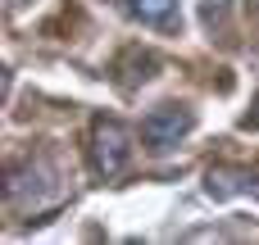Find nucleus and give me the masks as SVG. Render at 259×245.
<instances>
[{
	"label": "nucleus",
	"instance_id": "f257e3e1",
	"mask_svg": "<svg viewBox=\"0 0 259 245\" xmlns=\"http://www.w3.org/2000/svg\"><path fill=\"white\" fill-rule=\"evenodd\" d=\"M127 127L118 118H96L91 127V168L100 177H118L127 168Z\"/></svg>",
	"mask_w": 259,
	"mask_h": 245
},
{
	"label": "nucleus",
	"instance_id": "f03ea898",
	"mask_svg": "<svg viewBox=\"0 0 259 245\" xmlns=\"http://www.w3.org/2000/svg\"><path fill=\"white\" fill-rule=\"evenodd\" d=\"M191 127H196V114L187 105H159V109H150L141 118V141L150 150H173Z\"/></svg>",
	"mask_w": 259,
	"mask_h": 245
},
{
	"label": "nucleus",
	"instance_id": "7ed1b4c3",
	"mask_svg": "<svg viewBox=\"0 0 259 245\" xmlns=\"http://www.w3.org/2000/svg\"><path fill=\"white\" fill-rule=\"evenodd\" d=\"M205 191L214 200H228V195H255L259 200V173L255 168H209Z\"/></svg>",
	"mask_w": 259,
	"mask_h": 245
},
{
	"label": "nucleus",
	"instance_id": "20e7f679",
	"mask_svg": "<svg viewBox=\"0 0 259 245\" xmlns=\"http://www.w3.org/2000/svg\"><path fill=\"white\" fill-rule=\"evenodd\" d=\"M127 14L150 27H178V0H127Z\"/></svg>",
	"mask_w": 259,
	"mask_h": 245
},
{
	"label": "nucleus",
	"instance_id": "39448f33",
	"mask_svg": "<svg viewBox=\"0 0 259 245\" xmlns=\"http://www.w3.org/2000/svg\"><path fill=\"white\" fill-rule=\"evenodd\" d=\"M246 127H259V95H255V109L246 114Z\"/></svg>",
	"mask_w": 259,
	"mask_h": 245
},
{
	"label": "nucleus",
	"instance_id": "423d86ee",
	"mask_svg": "<svg viewBox=\"0 0 259 245\" xmlns=\"http://www.w3.org/2000/svg\"><path fill=\"white\" fill-rule=\"evenodd\" d=\"M9 5H27V0H9Z\"/></svg>",
	"mask_w": 259,
	"mask_h": 245
}]
</instances>
